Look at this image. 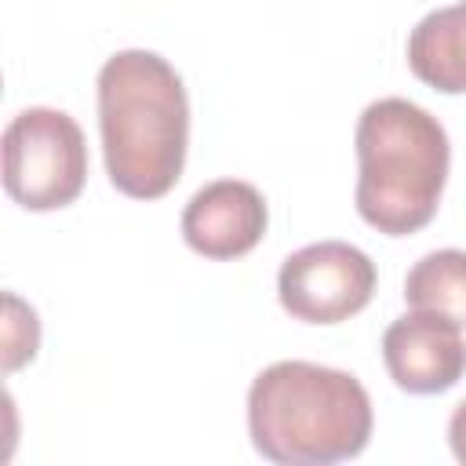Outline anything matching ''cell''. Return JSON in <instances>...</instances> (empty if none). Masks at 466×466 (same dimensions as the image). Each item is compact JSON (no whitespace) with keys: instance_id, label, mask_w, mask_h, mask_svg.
Segmentation results:
<instances>
[{"instance_id":"9","label":"cell","mask_w":466,"mask_h":466,"mask_svg":"<svg viewBox=\"0 0 466 466\" xmlns=\"http://www.w3.org/2000/svg\"><path fill=\"white\" fill-rule=\"evenodd\" d=\"M404 302L466 328V251L441 248L422 255L404 277Z\"/></svg>"},{"instance_id":"3","label":"cell","mask_w":466,"mask_h":466,"mask_svg":"<svg viewBox=\"0 0 466 466\" xmlns=\"http://www.w3.org/2000/svg\"><path fill=\"white\" fill-rule=\"evenodd\" d=\"M353 146L357 215L386 237L430 226L451 167L444 124L408 98H379L357 116Z\"/></svg>"},{"instance_id":"8","label":"cell","mask_w":466,"mask_h":466,"mask_svg":"<svg viewBox=\"0 0 466 466\" xmlns=\"http://www.w3.org/2000/svg\"><path fill=\"white\" fill-rule=\"evenodd\" d=\"M408 69L441 95H466V0L415 22L408 33Z\"/></svg>"},{"instance_id":"11","label":"cell","mask_w":466,"mask_h":466,"mask_svg":"<svg viewBox=\"0 0 466 466\" xmlns=\"http://www.w3.org/2000/svg\"><path fill=\"white\" fill-rule=\"evenodd\" d=\"M448 444H451V455L466 466V400H459L448 419Z\"/></svg>"},{"instance_id":"5","label":"cell","mask_w":466,"mask_h":466,"mask_svg":"<svg viewBox=\"0 0 466 466\" xmlns=\"http://www.w3.org/2000/svg\"><path fill=\"white\" fill-rule=\"evenodd\" d=\"M375 262L346 240H317L291 251L277 273L284 313L302 324H342L375 295Z\"/></svg>"},{"instance_id":"7","label":"cell","mask_w":466,"mask_h":466,"mask_svg":"<svg viewBox=\"0 0 466 466\" xmlns=\"http://www.w3.org/2000/svg\"><path fill=\"white\" fill-rule=\"evenodd\" d=\"M266 197L240 178H215L200 186L182 208V240L211 262L248 255L266 237Z\"/></svg>"},{"instance_id":"2","label":"cell","mask_w":466,"mask_h":466,"mask_svg":"<svg viewBox=\"0 0 466 466\" xmlns=\"http://www.w3.org/2000/svg\"><path fill=\"white\" fill-rule=\"evenodd\" d=\"M371 397L357 375L313 360H277L248 390L251 448L277 466H331L371 441Z\"/></svg>"},{"instance_id":"4","label":"cell","mask_w":466,"mask_h":466,"mask_svg":"<svg viewBox=\"0 0 466 466\" xmlns=\"http://www.w3.org/2000/svg\"><path fill=\"white\" fill-rule=\"evenodd\" d=\"M87 182V142L66 109L29 106L4 127V189L25 211H58Z\"/></svg>"},{"instance_id":"10","label":"cell","mask_w":466,"mask_h":466,"mask_svg":"<svg viewBox=\"0 0 466 466\" xmlns=\"http://www.w3.org/2000/svg\"><path fill=\"white\" fill-rule=\"evenodd\" d=\"M40 346V320L36 309L25 306L18 295H4V371H18L36 357Z\"/></svg>"},{"instance_id":"1","label":"cell","mask_w":466,"mask_h":466,"mask_svg":"<svg viewBox=\"0 0 466 466\" xmlns=\"http://www.w3.org/2000/svg\"><path fill=\"white\" fill-rule=\"evenodd\" d=\"M98 135L109 182L135 200L175 189L189 149V98L167 58L116 51L98 69Z\"/></svg>"},{"instance_id":"6","label":"cell","mask_w":466,"mask_h":466,"mask_svg":"<svg viewBox=\"0 0 466 466\" xmlns=\"http://www.w3.org/2000/svg\"><path fill=\"white\" fill-rule=\"evenodd\" d=\"M382 364L397 390L415 397L448 393L466 375V339L462 324L411 309L382 331Z\"/></svg>"}]
</instances>
